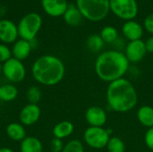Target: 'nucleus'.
Instances as JSON below:
<instances>
[{"label": "nucleus", "instance_id": "1", "mask_svg": "<svg viewBox=\"0 0 153 152\" xmlns=\"http://www.w3.org/2000/svg\"><path fill=\"white\" fill-rule=\"evenodd\" d=\"M108 106L117 113H127L138 103V93L134 84L126 78L108 83L106 91Z\"/></svg>", "mask_w": 153, "mask_h": 152}, {"label": "nucleus", "instance_id": "2", "mask_svg": "<svg viewBox=\"0 0 153 152\" xmlns=\"http://www.w3.org/2000/svg\"><path fill=\"white\" fill-rule=\"evenodd\" d=\"M129 65L125 53L118 50H108L99 54L94 68L97 76L101 81L110 83L124 78L129 69Z\"/></svg>", "mask_w": 153, "mask_h": 152}, {"label": "nucleus", "instance_id": "3", "mask_svg": "<svg viewBox=\"0 0 153 152\" xmlns=\"http://www.w3.org/2000/svg\"><path fill=\"white\" fill-rule=\"evenodd\" d=\"M65 67L57 56L45 55L39 56L32 65L31 74L34 80L45 86L58 84L65 77Z\"/></svg>", "mask_w": 153, "mask_h": 152}, {"label": "nucleus", "instance_id": "4", "mask_svg": "<svg viewBox=\"0 0 153 152\" xmlns=\"http://www.w3.org/2000/svg\"><path fill=\"white\" fill-rule=\"evenodd\" d=\"M76 6L83 18L91 22L102 21L110 11L109 0H76Z\"/></svg>", "mask_w": 153, "mask_h": 152}, {"label": "nucleus", "instance_id": "5", "mask_svg": "<svg viewBox=\"0 0 153 152\" xmlns=\"http://www.w3.org/2000/svg\"><path fill=\"white\" fill-rule=\"evenodd\" d=\"M41 25L42 19L39 14L36 13H27L21 19L17 25L19 37L28 41L33 40L39 31Z\"/></svg>", "mask_w": 153, "mask_h": 152}, {"label": "nucleus", "instance_id": "6", "mask_svg": "<svg viewBox=\"0 0 153 152\" xmlns=\"http://www.w3.org/2000/svg\"><path fill=\"white\" fill-rule=\"evenodd\" d=\"M110 137V132L104 127L89 126L83 133L84 142L90 148L95 150L106 148Z\"/></svg>", "mask_w": 153, "mask_h": 152}, {"label": "nucleus", "instance_id": "7", "mask_svg": "<svg viewBox=\"0 0 153 152\" xmlns=\"http://www.w3.org/2000/svg\"><path fill=\"white\" fill-rule=\"evenodd\" d=\"M109 4L111 12L126 22L134 19L138 13L136 0H109Z\"/></svg>", "mask_w": 153, "mask_h": 152}, {"label": "nucleus", "instance_id": "8", "mask_svg": "<svg viewBox=\"0 0 153 152\" xmlns=\"http://www.w3.org/2000/svg\"><path fill=\"white\" fill-rule=\"evenodd\" d=\"M2 73L11 82H21L26 76V69L22 61L13 57L2 65Z\"/></svg>", "mask_w": 153, "mask_h": 152}, {"label": "nucleus", "instance_id": "9", "mask_svg": "<svg viewBox=\"0 0 153 152\" xmlns=\"http://www.w3.org/2000/svg\"><path fill=\"white\" fill-rule=\"evenodd\" d=\"M147 54L145 42L142 39L129 41L126 47L125 55L129 63H139Z\"/></svg>", "mask_w": 153, "mask_h": 152}, {"label": "nucleus", "instance_id": "10", "mask_svg": "<svg viewBox=\"0 0 153 152\" xmlns=\"http://www.w3.org/2000/svg\"><path fill=\"white\" fill-rule=\"evenodd\" d=\"M85 120L90 126L104 127L108 120V115L101 107L91 106L85 112Z\"/></svg>", "mask_w": 153, "mask_h": 152}, {"label": "nucleus", "instance_id": "11", "mask_svg": "<svg viewBox=\"0 0 153 152\" xmlns=\"http://www.w3.org/2000/svg\"><path fill=\"white\" fill-rule=\"evenodd\" d=\"M41 110L37 104H28L20 112V121L22 125L30 126L36 124L40 117Z\"/></svg>", "mask_w": 153, "mask_h": 152}, {"label": "nucleus", "instance_id": "12", "mask_svg": "<svg viewBox=\"0 0 153 152\" xmlns=\"http://www.w3.org/2000/svg\"><path fill=\"white\" fill-rule=\"evenodd\" d=\"M19 37L17 26L9 20L0 21V41L3 44L14 43Z\"/></svg>", "mask_w": 153, "mask_h": 152}, {"label": "nucleus", "instance_id": "13", "mask_svg": "<svg viewBox=\"0 0 153 152\" xmlns=\"http://www.w3.org/2000/svg\"><path fill=\"white\" fill-rule=\"evenodd\" d=\"M41 5L46 13L52 17L63 16L68 7L66 0H41Z\"/></svg>", "mask_w": 153, "mask_h": 152}, {"label": "nucleus", "instance_id": "14", "mask_svg": "<svg viewBox=\"0 0 153 152\" xmlns=\"http://www.w3.org/2000/svg\"><path fill=\"white\" fill-rule=\"evenodd\" d=\"M122 33L126 39L130 41L142 39L143 35V28L137 22L131 20L126 21L122 26Z\"/></svg>", "mask_w": 153, "mask_h": 152}, {"label": "nucleus", "instance_id": "15", "mask_svg": "<svg viewBox=\"0 0 153 152\" xmlns=\"http://www.w3.org/2000/svg\"><path fill=\"white\" fill-rule=\"evenodd\" d=\"M31 41H28L22 39H20L16 40L13 43V46L12 47V56L13 58L23 61L25 60L30 54L32 46Z\"/></svg>", "mask_w": 153, "mask_h": 152}, {"label": "nucleus", "instance_id": "16", "mask_svg": "<svg viewBox=\"0 0 153 152\" xmlns=\"http://www.w3.org/2000/svg\"><path fill=\"white\" fill-rule=\"evenodd\" d=\"M137 119L143 126L148 129L153 127V107L149 105L140 107L137 110Z\"/></svg>", "mask_w": 153, "mask_h": 152}, {"label": "nucleus", "instance_id": "17", "mask_svg": "<svg viewBox=\"0 0 153 152\" xmlns=\"http://www.w3.org/2000/svg\"><path fill=\"white\" fill-rule=\"evenodd\" d=\"M74 131V126L70 121H61L56 124L53 128V135L56 139H65L73 134Z\"/></svg>", "mask_w": 153, "mask_h": 152}, {"label": "nucleus", "instance_id": "18", "mask_svg": "<svg viewBox=\"0 0 153 152\" xmlns=\"http://www.w3.org/2000/svg\"><path fill=\"white\" fill-rule=\"evenodd\" d=\"M65 22L70 26H78L82 21V14L77 8L76 4H68L65 13L63 15Z\"/></svg>", "mask_w": 153, "mask_h": 152}, {"label": "nucleus", "instance_id": "19", "mask_svg": "<svg viewBox=\"0 0 153 152\" xmlns=\"http://www.w3.org/2000/svg\"><path fill=\"white\" fill-rule=\"evenodd\" d=\"M6 134L14 142H22L27 137L24 126L19 123L9 124L6 127Z\"/></svg>", "mask_w": 153, "mask_h": 152}, {"label": "nucleus", "instance_id": "20", "mask_svg": "<svg viewBox=\"0 0 153 152\" xmlns=\"http://www.w3.org/2000/svg\"><path fill=\"white\" fill-rule=\"evenodd\" d=\"M20 151L21 152H43V146L38 138L28 136L21 142Z\"/></svg>", "mask_w": 153, "mask_h": 152}, {"label": "nucleus", "instance_id": "21", "mask_svg": "<svg viewBox=\"0 0 153 152\" xmlns=\"http://www.w3.org/2000/svg\"><path fill=\"white\" fill-rule=\"evenodd\" d=\"M18 96V90L13 84H4L0 86V100L10 102Z\"/></svg>", "mask_w": 153, "mask_h": 152}, {"label": "nucleus", "instance_id": "22", "mask_svg": "<svg viewBox=\"0 0 153 152\" xmlns=\"http://www.w3.org/2000/svg\"><path fill=\"white\" fill-rule=\"evenodd\" d=\"M104 44H105V42L101 39L100 35H97V34H92V35L89 36L86 40V46H87L88 49L91 53H94V54H96V53L100 54L101 53L100 51L102 50Z\"/></svg>", "mask_w": 153, "mask_h": 152}, {"label": "nucleus", "instance_id": "23", "mask_svg": "<svg viewBox=\"0 0 153 152\" xmlns=\"http://www.w3.org/2000/svg\"><path fill=\"white\" fill-rule=\"evenodd\" d=\"M100 37L105 43H113L118 38L117 30L113 26H106L100 31Z\"/></svg>", "mask_w": 153, "mask_h": 152}, {"label": "nucleus", "instance_id": "24", "mask_svg": "<svg viewBox=\"0 0 153 152\" xmlns=\"http://www.w3.org/2000/svg\"><path fill=\"white\" fill-rule=\"evenodd\" d=\"M106 148L108 152H126V144L124 141L117 136L110 137Z\"/></svg>", "mask_w": 153, "mask_h": 152}, {"label": "nucleus", "instance_id": "25", "mask_svg": "<svg viewBox=\"0 0 153 152\" xmlns=\"http://www.w3.org/2000/svg\"><path fill=\"white\" fill-rule=\"evenodd\" d=\"M41 96H42L41 90L37 86H30L26 92V98L30 104H37L38 105V103L41 99Z\"/></svg>", "mask_w": 153, "mask_h": 152}, {"label": "nucleus", "instance_id": "26", "mask_svg": "<svg viewBox=\"0 0 153 152\" xmlns=\"http://www.w3.org/2000/svg\"><path fill=\"white\" fill-rule=\"evenodd\" d=\"M62 152H84V147L81 141L72 140L65 145Z\"/></svg>", "mask_w": 153, "mask_h": 152}, {"label": "nucleus", "instance_id": "27", "mask_svg": "<svg viewBox=\"0 0 153 152\" xmlns=\"http://www.w3.org/2000/svg\"><path fill=\"white\" fill-rule=\"evenodd\" d=\"M12 57V50L5 44H0V64H4Z\"/></svg>", "mask_w": 153, "mask_h": 152}, {"label": "nucleus", "instance_id": "28", "mask_svg": "<svg viewBox=\"0 0 153 152\" xmlns=\"http://www.w3.org/2000/svg\"><path fill=\"white\" fill-rule=\"evenodd\" d=\"M144 142L147 148L153 152V127L146 131L144 135Z\"/></svg>", "mask_w": 153, "mask_h": 152}, {"label": "nucleus", "instance_id": "29", "mask_svg": "<svg viewBox=\"0 0 153 152\" xmlns=\"http://www.w3.org/2000/svg\"><path fill=\"white\" fill-rule=\"evenodd\" d=\"M65 145L63 143V141L60 139L54 138L52 142H51V148L53 152H62Z\"/></svg>", "mask_w": 153, "mask_h": 152}, {"label": "nucleus", "instance_id": "30", "mask_svg": "<svg viewBox=\"0 0 153 152\" xmlns=\"http://www.w3.org/2000/svg\"><path fill=\"white\" fill-rule=\"evenodd\" d=\"M143 26H144L145 30L153 36V13L148 15L145 18V20L143 22Z\"/></svg>", "mask_w": 153, "mask_h": 152}, {"label": "nucleus", "instance_id": "31", "mask_svg": "<svg viewBox=\"0 0 153 152\" xmlns=\"http://www.w3.org/2000/svg\"><path fill=\"white\" fill-rule=\"evenodd\" d=\"M145 46H146V50L147 53H153V36L150 37L146 41H145Z\"/></svg>", "mask_w": 153, "mask_h": 152}, {"label": "nucleus", "instance_id": "32", "mask_svg": "<svg viewBox=\"0 0 153 152\" xmlns=\"http://www.w3.org/2000/svg\"><path fill=\"white\" fill-rule=\"evenodd\" d=\"M0 152H13L11 149L9 148H1L0 149Z\"/></svg>", "mask_w": 153, "mask_h": 152}, {"label": "nucleus", "instance_id": "33", "mask_svg": "<svg viewBox=\"0 0 153 152\" xmlns=\"http://www.w3.org/2000/svg\"><path fill=\"white\" fill-rule=\"evenodd\" d=\"M2 74V64H0V75Z\"/></svg>", "mask_w": 153, "mask_h": 152}]
</instances>
